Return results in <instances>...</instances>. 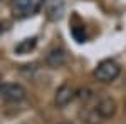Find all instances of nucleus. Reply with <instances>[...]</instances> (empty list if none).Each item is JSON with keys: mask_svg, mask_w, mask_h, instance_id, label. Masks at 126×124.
<instances>
[{"mask_svg": "<svg viewBox=\"0 0 126 124\" xmlns=\"http://www.w3.org/2000/svg\"><path fill=\"white\" fill-rule=\"evenodd\" d=\"M44 2L46 0H14L10 10L15 19H29L44 7Z\"/></svg>", "mask_w": 126, "mask_h": 124, "instance_id": "nucleus-1", "label": "nucleus"}, {"mask_svg": "<svg viewBox=\"0 0 126 124\" xmlns=\"http://www.w3.org/2000/svg\"><path fill=\"white\" fill-rule=\"evenodd\" d=\"M119 74H121V67L113 59L101 60L97 64V67L94 69V77L103 84H111L113 81H116L119 77Z\"/></svg>", "mask_w": 126, "mask_h": 124, "instance_id": "nucleus-2", "label": "nucleus"}, {"mask_svg": "<svg viewBox=\"0 0 126 124\" xmlns=\"http://www.w3.org/2000/svg\"><path fill=\"white\" fill-rule=\"evenodd\" d=\"M0 96H2V99L5 102H22L27 97V91L20 84L9 82V84H2L0 86Z\"/></svg>", "mask_w": 126, "mask_h": 124, "instance_id": "nucleus-3", "label": "nucleus"}, {"mask_svg": "<svg viewBox=\"0 0 126 124\" xmlns=\"http://www.w3.org/2000/svg\"><path fill=\"white\" fill-rule=\"evenodd\" d=\"M94 112H96V116L99 119H109V117H113L114 112H116V102H114V99L109 97V96L101 97L97 101Z\"/></svg>", "mask_w": 126, "mask_h": 124, "instance_id": "nucleus-4", "label": "nucleus"}, {"mask_svg": "<svg viewBox=\"0 0 126 124\" xmlns=\"http://www.w3.org/2000/svg\"><path fill=\"white\" fill-rule=\"evenodd\" d=\"M44 9H46V15L49 20H59L64 15L66 3H64V0H46Z\"/></svg>", "mask_w": 126, "mask_h": 124, "instance_id": "nucleus-5", "label": "nucleus"}, {"mask_svg": "<svg viewBox=\"0 0 126 124\" xmlns=\"http://www.w3.org/2000/svg\"><path fill=\"white\" fill-rule=\"evenodd\" d=\"M74 97H76V91L69 86V84H64V86H61L57 89L54 102H56V106H57V107H66V106H67L69 102L74 99Z\"/></svg>", "mask_w": 126, "mask_h": 124, "instance_id": "nucleus-6", "label": "nucleus"}, {"mask_svg": "<svg viewBox=\"0 0 126 124\" xmlns=\"http://www.w3.org/2000/svg\"><path fill=\"white\" fill-rule=\"evenodd\" d=\"M66 60H67V55H66V50L64 49H52L50 52H49L47 59H46V62H47V66L50 69H59V67H62L66 64Z\"/></svg>", "mask_w": 126, "mask_h": 124, "instance_id": "nucleus-7", "label": "nucleus"}, {"mask_svg": "<svg viewBox=\"0 0 126 124\" xmlns=\"http://www.w3.org/2000/svg\"><path fill=\"white\" fill-rule=\"evenodd\" d=\"M37 45V37H29V39H24L20 40L19 44L15 45V54L19 55H24V54H30Z\"/></svg>", "mask_w": 126, "mask_h": 124, "instance_id": "nucleus-8", "label": "nucleus"}, {"mask_svg": "<svg viewBox=\"0 0 126 124\" xmlns=\"http://www.w3.org/2000/svg\"><path fill=\"white\" fill-rule=\"evenodd\" d=\"M71 34H72V37L76 39L78 42H84V40H86V30H84L82 25L72 27V29H71Z\"/></svg>", "mask_w": 126, "mask_h": 124, "instance_id": "nucleus-9", "label": "nucleus"}, {"mask_svg": "<svg viewBox=\"0 0 126 124\" xmlns=\"http://www.w3.org/2000/svg\"><path fill=\"white\" fill-rule=\"evenodd\" d=\"M76 96H78L79 99H82V101L86 102V101H89V99L93 97V91L86 87V89H81V91H78V92H76Z\"/></svg>", "mask_w": 126, "mask_h": 124, "instance_id": "nucleus-10", "label": "nucleus"}, {"mask_svg": "<svg viewBox=\"0 0 126 124\" xmlns=\"http://www.w3.org/2000/svg\"><path fill=\"white\" fill-rule=\"evenodd\" d=\"M61 124H71V123H61Z\"/></svg>", "mask_w": 126, "mask_h": 124, "instance_id": "nucleus-11", "label": "nucleus"}, {"mask_svg": "<svg viewBox=\"0 0 126 124\" xmlns=\"http://www.w3.org/2000/svg\"><path fill=\"white\" fill-rule=\"evenodd\" d=\"M0 86H2V79H0Z\"/></svg>", "mask_w": 126, "mask_h": 124, "instance_id": "nucleus-12", "label": "nucleus"}]
</instances>
